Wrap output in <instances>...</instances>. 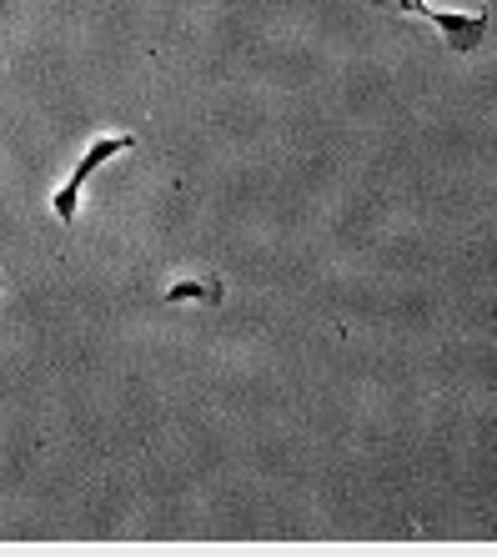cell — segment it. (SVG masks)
Returning <instances> with one entry per match:
<instances>
[{"instance_id": "1", "label": "cell", "mask_w": 497, "mask_h": 557, "mask_svg": "<svg viewBox=\"0 0 497 557\" xmlns=\"http://www.w3.org/2000/svg\"><path fill=\"white\" fill-rule=\"evenodd\" d=\"M372 5L393 15H412V21H432V26L443 30L452 55H472L487 36V11H437L432 0H372Z\"/></svg>"}, {"instance_id": "2", "label": "cell", "mask_w": 497, "mask_h": 557, "mask_svg": "<svg viewBox=\"0 0 497 557\" xmlns=\"http://www.w3.org/2000/svg\"><path fill=\"white\" fill-rule=\"evenodd\" d=\"M126 151H136V136H132V131H116V136H96V141L86 146V156L76 161V171H71V182L51 196L55 221H76V207H80V191H86V182H91V176L105 166V161H111V156H126Z\"/></svg>"}, {"instance_id": "3", "label": "cell", "mask_w": 497, "mask_h": 557, "mask_svg": "<svg viewBox=\"0 0 497 557\" xmlns=\"http://www.w3.org/2000/svg\"><path fill=\"white\" fill-rule=\"evenodd\" d=\"M161 301H207V307H222V282H216V276H201V282H176L171 292H161Z\"/></svg>"}]
</instances>
